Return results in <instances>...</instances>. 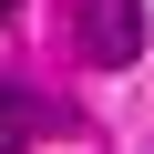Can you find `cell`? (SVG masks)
<instances>
[{
	"label": "cell",
	"instance_id": "cell-1",
	"mask_svg": "<svg viewBox=\"0 0 154 154\" xmlns=\"http://www.w3.org/2000/svg\"><path fill=\"white\" fill-rule=\"evenodd\" d=\"M82 51L93 62H134L144 51V0H82Z\"/></svg>",
	"mask_w": 154,
	"mask_h": 154
},
{
	"label": "cell",
	"instance_id": "cell-2",
	"mask_svg": "<svg viewBox=\"0 0 154 154\" xmlns=\"http://www.w3.org/2000/svg\"><path fill=\"white\" fill-rule=\"evenodd\" d=\"M41 123H51V103H41V93H21V82H0V154H21V144H31Z\"/></svg>",
	"mask_w": 154,
	"mask_h": 154
},
{
	"label": "cell",
	"instance_id": "cell-3",
	"mask_svg": "<svg viewBox=\"0 0 154 154\" xmlns=\"http://www.w3.org/2000/svg\"><path fill=\"white\" fill-rule=\"evenodd\" d=\"M11 11H21V0H0V21H11Z\"/></svg>",
	"mask_w": 154,
	"mask_h": 154
}]
</instances>
